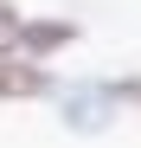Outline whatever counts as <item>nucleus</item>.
<instances>
[{
	"mask_svg": "<svg viewBox=\"0 0 141 148\" xmlns=\"http://www.w3.org/2000/svg\"><path fill=\"white\" fill-rule=\"evenodd\" d=\"M70 39H77V26H70V19H32V26H19V32H13V45H26L32 58L58 52V45H70Z\"/></svg>",
	"mask_w": 141,
	"mask_h": 148,
	"instance_id": "2",
	"label": "nucleus"
},
{
	"mask_svg": "<svg viewBox=\"0 0 141 148\" xmlns=\"http://www.w3.org/2000/svg\"><path fill=\"white\" fill-rule=\"evenodd\" d=\"M0 97L26 103V97H52V84H45L39 64H13V58H0Z\"/></svg>",
	"mask_w": 141,
	"mask_h": 148,
	"instance_id": "3",
	"label": "nucleus"
},
{
	"mask_svg": "<svg viewBox=\"0 0 141 148\" xmlns=\"http://www.w3.org/2000/svg\"><path fill=\"white\" fill-rule=\"evenodd\" d=\"M58 110H64V122H70L77 135H103L109 122H115L109 90H70V97H58Z\"/></svg>",
	"mask_w": 141,
	"mask_h": 148,
	"instance_id": "1",
	"label": "nucleus"
},
{
	"mask_svg": "<svg viewBox=\"0 0 141 148\" xmlns=\"http://www.w3.org/2000/svg\"><path fill=\"white\" fill-rule=\"evenodd\" d=\"M13 32H19V13L7 7V0H0V52H7V45H13Z\"/></svg>",
	"mask_w": 141,
	"mask_h": 148,
	"instance_id": "4",
	"label": "nucleus"
},
{
	"mask_svg": "<svg viewBox=\"0 0 141 148\" xmlns=\"http://www.w3.org/2000/svg\"><path fill=\"white\" fill-rule=\"evenodd\" d=\"M109 97H128V103H135V110H141V77H128V84H115V90H109Z\"/></svg>",
	"mask_w": 141,
	"mask_h": 148,
	"instance_id": "5",
	"label": "nucleus"
}]
</instances>
